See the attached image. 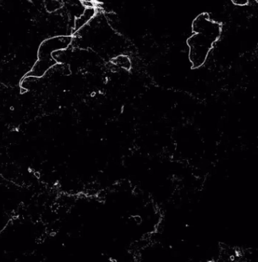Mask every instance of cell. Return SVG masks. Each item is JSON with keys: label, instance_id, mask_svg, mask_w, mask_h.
Instances as JSON below:
<instances>
[{"label": "cell", "instance_id": "obj_1", "mask_svg": "<svg viewBox=\"0 0 258 262\" xmlns=\"http://www.w3.org/2000/svg\"><path fill=\"white\" fill-rule=\"evenodd\" d=\"M72 39L73 37L71 35H58L44 40L38 48L37 53L38 59L26 77L41 78L44 76L58 64L52 58V53L67 49L72 45Z\"/></svg>", "mask_w": 258, "mask_h": 262}, {"label": "cell", "instance_id": "obj_2", "mask_svg": "<svg viewBox=\"0 0 258 262\" xmlns=\"http://www.w3.org/2000/svg\"><path fill=\"white\" fill-rule=\"evenodd\" d=\"M189 47V59L192 68L201 67L206 62L214 42L201 34L194 33L187 41Z\"/></svg>", "mask_w": 258, "mask_h": 262}, {"label": "cell", "instance_id": "obj_3", "mask_svg": "<svg viewBox=\"0 0 258 262\" xmlns=\"http://www.w3.org/2000/svg\"><path fill=\"white\" fill-rule=\"evenodd\" d=\"M192 30L194 33L201 34L215 43L221 35L222 26L221 24L212 20L209 14L204 12L194 19Z\"/></svg>", "mask_w": 258, "mask_h": 262}, {"label": "cell", "instance_id": "obj_4", "mask_svg": "<svg viewBox=\"0 0 258 262\" xmlns=\"http://www.w3.org/2000/svg\"><path fill=\"white\" fill-rule=\"evenodd\" d=\"M97 15L96 9L95 8H85L84 12L79 16L74 19L73 33H76L83 27L88 25Z\"/></svg>", "mask_w": 258, "mask_h": 262}, {"label": "cell", "instance_id": "obj_5", "mask_svg": "<svg viewBox=\"0 0 258 262\" xmlns=\"http://www.w3.org/2000/svg\"><path fill=\"white\" fill-rule=\"evenodd\" d=\"M112 62L115 65L125 70H129L132 66L130 58L124 55H120L116 56L112 59Z\"/></svg>", "mask_w": 258, "mask_h": 262}, {"label": "cell", "instance_id": "obj_6", "mask_svg": "<svg viewBox=\"0 0 258 262\" xmlns=\"http://www.w3.org/2000/svg\"><path fill=\"white\" fill-rule=\"evenodd\" d=\"M44 6L47 12L52 13L62 8V2L61 0H44Z\"/></svg>", "mask_w": 258, "mask_h": 262}, {"label": "cell", "instance_id": "obj_7", "mask_svg": "<svg viewBox=\"0 0 258 262\" xmlns=\"http://www.w3.org/2000/svg\"><path fill=\"white\" fill-rule=\"evenodd\" d=\"M230 1L234 5L237 6H244L249 3V0H230Z\"/></svg>", "mask_w": 258, "mask_h": 262}]
</instances>
